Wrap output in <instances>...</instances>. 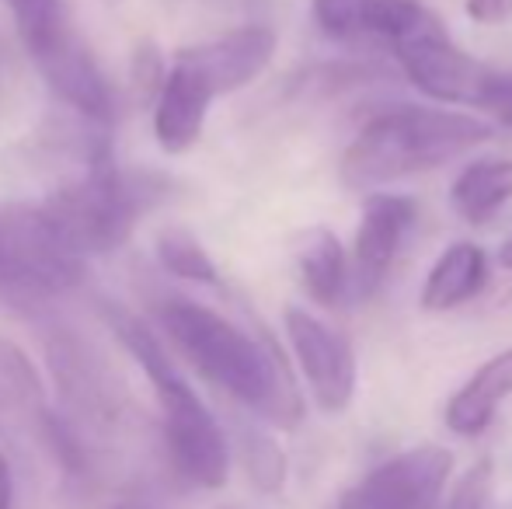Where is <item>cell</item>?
<instances>
[{"label":"cell","instance_id":"6da1fadb","mask_svg":"<svg viewBox=\"0 0 512 509\" xmlns=\"http://www.w3.org/2000/svg\"><path fill=\"white\" fill-rule=\"evenodd\" d=\"M164 335L192 363V370L227 391L234 401L279 429H297L304 419L297 377L279 342L262 325L248 332L237 321L196 300L171 297L157 307Z\"/></svg>","mask_w":512,"mask_h":509},{"label":"cell","instance_id":"7a4b0ae2","mask_svg":"<svg viewBox=\"0 0 512 509\" xmlns=\"http://www.w3.org/2000/svg\"><path fill=\"white\" fill-rule=\"evenodd\" d=\"M495 136L488 119L432 105H391L359 126L342 154V182L356 192H380L401 178L464 157Z\"/></svg>","mask_w":512,"mask_h":509},{"label":"cell","instance_id":"3957f363","mask_svg":"<svg viewBox=\"0 0 512 509\" xmlns=\"http://www.w3.org/2000/svg\"><path fill=\"white\" fill-rule=\"evenodd\" d=\"M112 328L143 367L161 408V436L168 450V464L192 489H223L230 478V440L196 387L178 374L168 349L154 332L133 314H112Z\"/></svg>","mask_w":512,"mask_h":509},{"label":"cell","instance_id":"277c9868","mask_svg":"<svg viewBox=\"0 0 512 509\" xmlns=\"http://www.w3.org/2000/svg\"><path fill=\"white\" fill-rule=\"evenodd\" d=\"M39 210L81 258L105 255L129 241L140 213L150 210V189L102 157L77 182L56 189Z\"/></svg>","mask_w":512,"mask_h":509},{"label":"cell","instance_id":"5b68a950","mask_svg":"<svg viewBox=\"0 0 512 509\" xmlns=\"http://www.w3.org/2000/svg\"><path fill=\"white\" fill-rule=\"evenodd\" d=\"M84 276V258L53 231L39 206L0 210V293L60 297Z\"/></svg>","mask_w":512,"mask_h":509},{"label":"cell","instance_id":"8992f818","mask_svg":"<svg viewBox=\"0 0 512 509\" xmlns=\"http://www.w3.org/2000/svg\"><path fill=\"white\" fill-rule=\"evenodd\" d=\"M450 478L453 450L422 443L366 471L335 509H439Z\"/></svg>","mask_w":512,"mask_h":509},{"label":"cell","instance_id":"52a82bcc","mask_svg":"<svg viewBox=\"0 0 512 509\" xmlns=\"http://www.w3.org/2000/svg\"><path fill=\"white\" fill-rule=\"evenodd\" d=\"M283 325L290 353L297 360L300 374H304L314 405L324 415H342L356 398L359 384V363L352 342L338 328L324 325L317 314L297 304L283 311Z\"/></svg>","mask_w":512,"mask_h":509},{"label":"cell","instance_id":"ba28073f","mask_svg":"<svg viewBox=\"0 0 512 509\" xmlns=\"http://www.w3.org/2000/svg\"><path fill=\"white\" fill-rule=\"evenodd\" d=\"M401 74L415 91H422L436 105H460V109H478L481 88H485L488 63L474 60L471 53L450 39L443 21L408 35L405 42L394 46Z\"/></svg>","mask_w":512,"mask_h":509},{"label":"cell","instance_id":"9c48e42d","mask_svg":"<svg viewBox=\"0 0 512 509\" xmlns=\"http://www.w3.org/2000/svg\"><path fill=\"white\" fill-rule=\"evenodd\" d=\"M418 203L401 192H366L349 255V297L366 300L384 286L415 227Z\"/></svg>","mask_w":512,"mask_h":509},{"label":"cell","instance_id":"30bf717a","mask_svg":"<svg viewBox=\"0 0 512 509\" xmlns=\"http://www.w3.org/2000/svg\"><path fill=\"white\" fill-rule=\"evenodd\" d=\"M310 14L328 39L387 42L391 49L439 21L418 0H310Z\"/></svg>","mask_w":512,"mask_h":509},{"label":"cell","instance_id":"8fae6325","mask_svg":"<svg viewBox=\"0 0 512 509\" xmlns=\"http://www.w3.org/2000/svg\"><path fill=\"white\" fill-rule=\"evenodd\" d=\"M276 46L279 39L269 25H244L199 42V46L178 49L175 60L196 70L206 88L213 91V98H220L248 88L255 77H262L269 70L272 56H276Z\"/></svg>","mask_w":512,"mask_h":509},{"label":"cell","instance_id":"7c38bea8","mask_svg":"<svg viewBox=\"0 0 512 509\" xmlns=\"http://www.w3.org/2000/svg\"><path fill=\"white\" fill-rule=\"evenodd\" d=\"M213 105V91L203 84V77L182 60L164 70V81L154 95V136L161 150L168 154H185L199 143Z\"/></svg>","mask_w":512,"mask_h":509},{"label":"cell","instance_id":"4fadbf2b","mask_svg":"<svg viewBox=\"0 0 512 509\" xmlns=\"http://www.w3.org/2000/svg\"><path fill=\"white\" fill-rule=\"evenodd\" d=\"M49 88L60 95L63 105L84 116L88 123H108L112 119V88H108L102 67L91 56V49L81 39H67L53 56L39 63Z\"/></svg>","mask_w":512,"mask_h":509},{"label":"cell","instance_id":"5bb4252c","mask_svg":"<svg viewBox=\"0 0 512 509\" xmlns=\"http://www.w3.org/2000/svg\"><path fill=\"white\" fill-rule=\"evenodd\" d=\"M492 276V258L478 241H453L443 255L432 262L429 276L418 293L425 314H446L471 304Z\"/></svg>","mask_w":512,"mask_h":509},{"label":"cell","instance_id":"9a60e30c","mask_svg":"<svg viewBox=\"0 0 512 509\" xmlns=\"http://www.w3.org/2000/svg\"><path fill=\"white\" fill-rule=\"evenodd\" d=\"M509 394H512V346L481 363L464 381V387H457L450 394L443 412L446 429L457 436H467V440L481 436L495 422V415H499L502 401Z\"/></svg>","mask_w":512,"mask_h":509},{"label":"cell","instance_id":"2e32d148","mask_svg":"<svg viewBox=\"0 0 512 509\" xmlns=\"http://www.w3.org/2000/svg\"><path fill=\"white\" fill-rule=\"evenodd\" d=\"M293 258L304 293L321 307H342L349 300V252L331 227L314 224L293 238Z\"/></svg>","mask_w":512,"mask_h":509},{"label":"cell","instance_id":"e0dca14e","mask_svg":"<svg viewBox=\"0 0 512 509\" xmlns=\"http://www.w3.org/2000/svg\"><path fill=\"white\" fill-rule=\"evenodd\" d=\"M512 199V157H478L450 185V206L464 224L488 227Z\"/></svg>","mask_w":512,"mask_h":509},{"label":"cell","instance_id":"ac0fdd59","mask_svg":"<svg viewBox=\"0 0 512 509\" xmlns=\"http://www.w3.org/2000/svg\"><path fill=\"white\" fill-rule=\"evenodd\" d=\"M14 28L21 35V46L28 49L35 63L53 56L67 39H74V28L67 18L63 0H7Z\"/></svg>","mask_w":512,"mask_h":509},{"label":"cell","instance_id":"d6986e66","mask_svg":"<svg viewBox=\"0 0 512 509\" xmlns=\"http://www.w3.org/2000/svg\"><path fill=\"white\" fill-rule=\"evenodd\" d=\"M154 252H157V262L164 265V272L178 279H189V283H206L213 286L220 279V269L216 262L209 258V252L203 248V241L189 231V227H164L154 241Z\"/></svg>","mask_w":512,"mask_h":509},{"label":"cell","instance_id":"ffe728a7","mask_svg":"<svg viewBox=\"0 0 512 509\" xmlns=\"http://www.w3.org/2000/svg\"><path fill=\"white\" fill-rule=\"evenodd\" d=\"M241 461L251 485L265 496H276L286 485V454L262 429H241Z\"/></svg>","mask_w":512,"mask_h":509},{"label":"cell","instance_id":"44dd1931","mask_svg":"<svg viewBox=\"0 0 512 509\" xmlns=\"http://www.w3.org/2000/svg\"><path fill=\"white\" fill-rule=\"evenodd\" d=\"M492 482H495L492 457H481L457 482L446 485V496L439 509H492Z\"/></svg>","mask_w":512,"mask_h":509},{"label":"cell","instance_id":"7402d4cb","mask_svg":"<svg viewBox=\"0 0 512 509\" xmlns=\"http://www.w3.org/2000/svg\"><path fill=\"white\" fill-rule=\"evenodd\" d=\"M478 109H488V112H495V116L512 112V70H495V67L488 70Z\"/></svg>","mask_w":512,"mask_h":509},{"label":"cell","instance_id":"603a6c76","mask_svg":"<svg viewBox=\"0 0 512 509\" xmlns=\"http://www.w3.org/2000/svg\"><path fill=\"white\" fill-rule=\"evenodd\" d=\"M464 14L474 25H506L512 18V0H464Z\"/></svg>","mask_w":512,"mask_h":509},{"label":"cell","instance_id":"cb8c5ba5","mask_svg":"<svg viewBox=\"0 0 512 509\" xmlns=\"http://www.w3.org/2000/svg\"><path fill=\"white\" fill-rule=\"evenodd\" d=\"M0 509H14V475L4 454H0Z\"/></svg>","mask_w":512,"mask_h":509},{"label":"cell","instance_id":"d4e9b609","mask_svg":"<svg viewBox=\"0 0 512 509\" xmlns=\"http://www.w3.org/2000/svg\"><path fill=\"white\" fill-rule=\"evenodd\" d=\"M495 262H499L502 269L512 272V234H509L506 241H502V248H499V255H495Z\"/></svg>","mask_w":512,"mask_h":509},{"label":"cell","instance_id":"484cf974","mask_svg":"<svg viewBox=\"0 0 512 509\" xmlns=\"http://www.w3.org/2000/svg\"><path fill=\"white\" fill-rule=\"evenodd\" d=\"M499 123H502V126H509V129H512V112H506V116H499Z\"/></svg>","mask_w":512,"mask_h":509},{"label":"cell","instance_id":"4316f807","mask_svg":"<svg viewBox=\"0 0 512 509\" xmlns=\"http://www.w3.org/2000/svg\"><path fill=\"white\" fill-rule=\"evenodd\" d=\"M112 509H147V506H136V503H122V506H112Z\"/></svg>","mask_w":512,"mask_h":509}]
</instances>
